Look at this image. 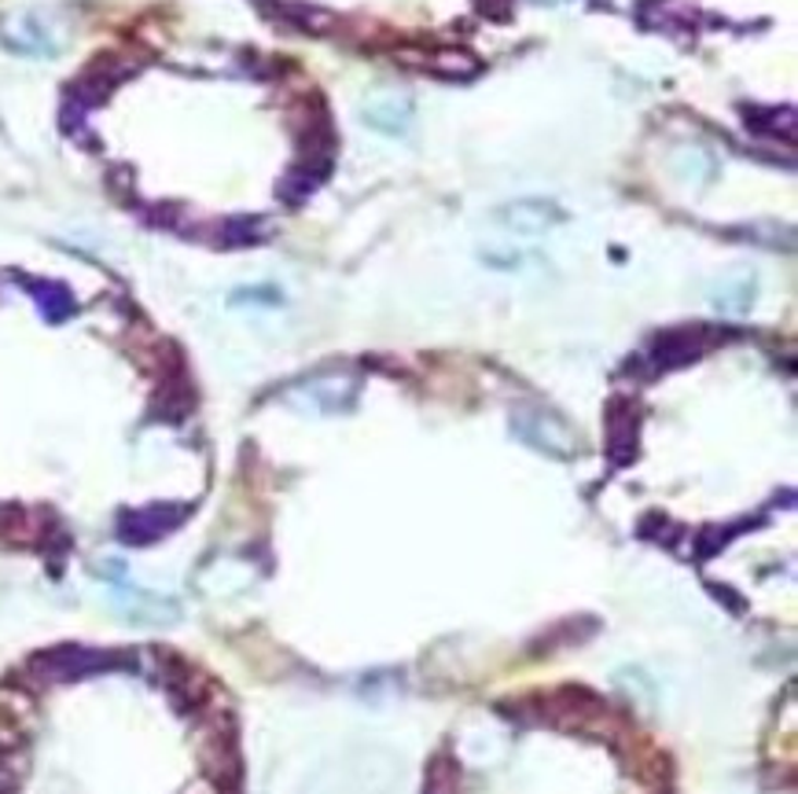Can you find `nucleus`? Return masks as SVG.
I'll return each mask as SVG.
<instances>
[{
    "label": "nucleus",
    "mask_w": 798,
    "mask_h": 794,
    "mask_svg": "<svg viewBox=\"0 0 798 794\" xmlns=\"http://www.w3.org/2000/svg\"><path fill=\"white\" fill-rule=\"evenodd\" d=\"M118 654L111 651H93V648H56L45 651L29 662V673L41 681H77L85 673H100V670H114Z\"/></svg>",
    "instance_id": "f257e3e1"
},
{
    "label": "nucleus",
    "mask_w": 798,
    "mask_h": 794,
    "mask_svg": "<svg viewBox=\"0 0 798 794\" xmlns=\"http://www.w3.org/2000/svg\"><path fill=\"white\" fill-rule=\"evenodd\" d=\"M497 221H505L511 232L519 236H541L548 232L552 225L564 221V210L552 203H541V198H523V203H511L497 214Z\"/></svg>",
    "instance_id": "f03ea898"
},
{
    "label": "nucleus",
    "mask_w": 798,
    "mask_h": 794,
    "mask_svg": "<svg viewBox=\"0 0 798 794\" xmlns=\"http://www.w3.org/2000/svg\"><path fill=\"white\" fill-rule=\"evenodd\" d=\"M516 431H519V438H527L530 445H537V449H545L552 456H567L570 453L567 426L559 420H552V416H545V412L516 416Z\"/></svg>",
    "instance_id": "7ed1b4c3"
},
{
    "label": "nucleus",
    "mask_w": 798,
    "mask_h": 794,
    "mask_svg": "<svg viewBox=\"0 0 798 794\" xmlns=\"http://www.w3.org/2000/svg\"><path fill=\"white\" fill-rule=\"evenodd\" d=\"M364 122L379 133H406L412 122V104L401 93H379L364 104Z\"/></svg>",
    "instance_id": "20e7f679"
},
{
    "label": "nucleus",
    "mask_w": 798,
    "mask_h": 794,
    "mask_svg": "<svg viewBox=\"0 0 798 794\" xmlns=\"http://www.w3.org/2000/svg\"><path fill=\"white\" fill-rule=\"evenodd\" d=\"M177 522H181V512H177V508H147V512L130 515V519L122 522V538L144 544V541L162 538V533L173 530Z\"/></svg>",
    "instance_id": "39448f33"
},
{
    "label": "nucleus",
    "mask_w": 798,
    "mask_h": 794,
    "mask_svg": "<svg viewBox=\"0 0 798 794\" xmlns=\"http://www.w3.org/2000/svg\"><path fill=\"white\" fill-rule=\"evenodd\" d=\"M305 401H313V409H342V405H350L353 397V383L350 380H339V375H331V380L324 383H313V386H302Z\"/></svg>",
    "instance_id": "423d86ee"
},
{
    "label": "nucleus",
    "mask_w": 798,
    "mask_h": 794,
    "mask_svg": "<svg viewBox=\"0 0 798 794\" xmlns=\"http://www.w3.org/2000/svg\"><path fill=\"white\" fill-rule=\"evenodd\" d=\"M41 305H45V313L52 316V321H59V316L71 313V298H66L63 287H56V284H45L41 287Z\"/></svg>",
    "instance_id": "0eeeda50"
}]
</instances>
